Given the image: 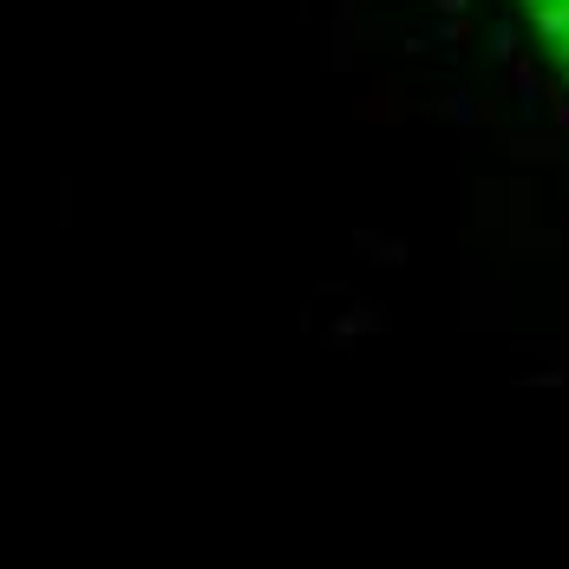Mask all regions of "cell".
<instances>
[{"label": "cell", "instance_id": "6da1fadb", "mask_svg": "<svg viewBox=\"0 0 569 569\" xmlns=\"http://www.w3.org/2000/svg\"><path fill=\"white\" fill-rule=\"evenodd\" d=\"M523 13H530V27L543 33V47L563 59L569 72V0H523Z\"/></svg>", "mask_w": 569, "mask_h": 569}]
</instances>
